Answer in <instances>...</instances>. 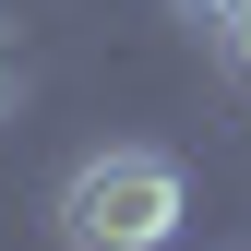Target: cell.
Here are the masks:
<instances>
[{"label":"cell","instance_id":"cell-2","mask_svg":"<svg viewBox=\"0 0 251 251\" xmlns=\"http://www.w3.org/2000/svg\"><path fill=\"white\" fill-rule=\"evenodd\" d=\"M239 12H251V0H168V24H192V36H227Z\"/></svg>","mask_w":251,"mask_h":251},{"label":"cell","instance_id":"cell-1","mask_svg":"<svg viewBox=\"0 0 251 251\" xmlns=\"http://www.w3.org/2000/svg\"><path fill=\"white\" fill-rule=\"evenodd\" d=\"M48 227H60V251H168L192 227V168L168 144H96L60 168Z\"/></svg>","mask_w":251,"mask_h":251},{"label":"cell","instance_id":"cell-3","mask_svg":"<svg viewBox=\"0 0 251 251\" xmlns=\"http://www.w3.org/2000/svg\"><path fill=\"white\" fill-rule=\"evenodd\" d=\"M12 108H24V36L0 24V120H12Z\"/></svg>","mask_w":251,"mask_h":251},{"label":"cell","instance_id":"cell-4","mask_svg":"<svg viewBox=\"0 0 251 251\" xmlns=\"http://www.w3.org/2000/svg\"><path fill=\"white\" fill-rule=\"evenodd\" d=\"M215 48H227V72L251 84V12H239V24H227V36H215Z\"/></svg>","mask_w":251,"mask_h":251}]
</instances>
